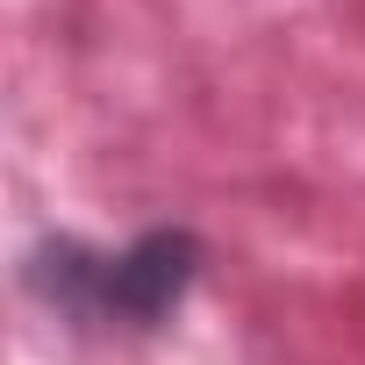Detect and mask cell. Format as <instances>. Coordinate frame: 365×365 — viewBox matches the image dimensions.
Wrapping results in <instances>:
<instances>
[{
	"mask_svg": "<svg viewBox=\"0 0 365 365\" xmlns=\"http://www.w3.org/2000/svg\"><path fill=\"white\" fill-rule=\"evenodd\" d=\"M208 272V244L194 222H143L122 244H93L79 230H36L15 258V287L65 329L143 344L179 322Z\"/></svg>",
	"mask_w": 365,
	"mask_h": 365,
	"instance_id": "cell-1",
	"label": "cell"
}]
</instances>
